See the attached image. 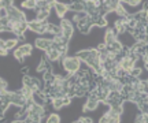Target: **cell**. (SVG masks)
<instances>
[{
	"label": "cell",
	"instance_id": "obj_24",
	"mask_svg": "<svg viewBox=\"0 0 148 123\" xmlns=\"http://www.w3.org/2000/svg\"><path fill=\"white\" fill-rule=\"evenodd\" d=\"M7 54H8V51L5 48H0V55L1 56H7Z\"/></svg>",
	"mask_w": 148,
	"mask_h": 123
},
{
	"label": "cell",
	"instance_id": "obj_7",
	"mask_svg": "<svg viewBox=\"0 0 148 123\" xmlns=\"http://www.w3.org/2000/svg\"><path fill=\"white\" fill-rule=\"evenodd\" d=\"M53 10H55V12L58 14V16L60 18V19H64V15L70 11V8H69V4H66V3H62V1H55Z\"/></svg>",
	"mask_w": 148,
	"mask_h": 123
},
{
	"label": "cell",
	"instance_id": "obj_18",
	"mask_svg": "<svg viewBox=\"0 0 148 123\" xmlns=\"http://www.w3.org/2000/svg\"><path fill=\"white\" fill-rule=\"evenodd\" d=\"M47 123H60V116L58 113H51L47 116Z\"/></svg>",
	"mask_w": 148,
	"mask_h": 123
},
{
	"label": "cell",
	"instance_id": "obj_28",
	"mask_svg": "<svg viewBox=\"0 0 148 123\" xmlns=\"http://www.w3.org/2000/svg\"><path fill=\"white\" fill-rule=\"evenodd\" d=\"M73 123H82V122H81V120L78 119V120H75V122H73Z\"/></svg>",
	"mask_w": 148,
	"mask_h": 123
},
{
	"label": "cell",
	"instance_id": "obj_9",
	"mask_svg": "<svg viewBox=\"0 0 148 123\" xmlns=\"http://www.w3.org/2000/svg\"><path fill=\"white\" fill-rule=\"evenodd\" d=\"M69 8L74 14H81V12H85L86 5H85V1H73L71 4H69Z\"/></svg>",
	"mask_w": 148,
	"mask_h": 123
},
{
	"label": "cell",
	"instance_id": "obj_21",
	"mask_svg": "<svg viewBox=\"0 0 148 123\" xmlns=\"http://www.w3.org/2000/svg\"><path fill=\"white\" fill-rule=\"evenodd\" d=\"M107 23H108V22H107L106 16H100V18L95 22V25H96V26H99V27H106Z\"/></svg>",
	"mask_w": 148,
	"mask_h": 123
},
{
	"label": "cell",
	"instance_id": "obj_20",
	"mask_svg": "<svg viewBox=\"0 0 148 123\" xmlns=\"http://www.w3.org/2000/svg\"><path fill=\"white\" fill-rule=\"evenodd\" d=\"M12 55H14V58H15L16 60H19V62H23V59L26 58V56H25V55H23L21 51H19V48L14 49V51H12Z\"/></svg>",
	"mask_w": 148,
	"mask_h": 123
},
{
	"label": "cell",
	"instance_id": "obj_23",
	"mask_svg": "<svg viewBox=\"0 0 148 123\" xmlns=\"http://www.w3.org/2000/svg\"><path fill=\"white\" fill-rule=\"evenodd\" d=\"M3 90H7V81L5 80H0V92H3Z\"/></svg>",
	"mask_w": 148,
	"mask_h": 123
},
{
	"label": "cell",
	"instance_id": "obj_27",
	"mask_svg": "<svg viewBox=\"0 0 148 123\" xmlns=\"http://www.w3.org/2000/svg\"><path fill=\"white\" fill-rule=\"evenodd\" d=\"M26 73H29V69H26V67H25V69H23V74L26 75Z\"/></svg>",
	"mask_w": 148,
	"mask_h": 123
},
{
	"label": "cell",
	"instance_id": "obj_5",
	"mask_svg": "<svg viewBox=\"0 0 148 123\" xmlns=\"http://www.w3.org/2000/svg\"><path fill=\"white\" fill-rule=\"evenodd\" d=\"M45 58H47V60L49 63H55V62L62 59V55H60V52H59V49H58V45L55 43H52V47L48 49V51H45Z\"/></svg>",
	"mask_w": 148,
	"mask_h": 123
},
{
	"label": "cell",
	"instance_id": "obj_19",
	"mask_svg": "<svg viewBox=\"0 0 148 123\" xmlns=\"http://www.w3.org/2000/svg\"><path fill=\"white\" fill-rule=\"evenodd\" d=\"M136 123H148V113H138L136 116Z\"/></svg>",
	"mask_w": 148,
	"mask_h": 123
},
{
	"label": "cell",
	"instance_id": "obj_4",
	"mask_svg": "<svg viewBox=\"0 0 148 123\" xmlns=\"http://www.w3.org/2000/svg\"><path fill=\"white\" fill-rule=\"evenodd\" d=\"M47 23L48 22H38V21H29L27 22V27L29 30L33 33H38V34H47Z\"/></svg>",
	"mask_w": 148,
	"mask_h": 123
},
{
	"label": "cell",
	"instance_id": "obj_13",
	"mask_svg": "<svg viewBox=\"0 0 148 123\" xmlns=\"http://www.w3.org/2000/svg\"><path fill=\"white\" fill-rule=\"evenodd\" d=\"M18 44H19V40H18V38H8V40L4 41V47H3V48H5L7 51H8V49H16L18 48V47H16Z\"/></svg>",
	"mask_w": 148,
	"mask_h": 123
},
{
	"label": "cell",
	"instance_id": "obj_11",
	"mask_svg": "<svg viewBox=\"0 0 148 123\" xmlns=\"http://www.w3.org/2000/svg\"><path fill=\"white\" fill-rule=\"evenodd\" d=\"M27 29H29V27H27V22L15 23V25H14V30H12V33H14V34H16L18 37H22Z\"/></svg>",
	"mask_w": 148,
	"mask_h": 123
},
{
	"label": "cell",
	"instance_id": "obj_22",
	"mask_svg": "<svg viewBox=\"0 0 148 123\" xmlns=\"http://www.w3.org/2000/svg\"><path fill=\"white\" fill-rule=\"evenodd\" d=\"M125 3H126V5H130V7H137V5L143 4V1H138V0H127Z\"/></svg>",
	"mask_w": 148,
	"mask_h": 123
},
{
	"label": "cell",
	"instance_id": "obj_14",
	"mask_svg": "<svg viewBox=\"0 0 148 123\" xmlns=\"http://www.w3.org/2000/svg\"><path fill=\"white\" fill-rule=\"evenodd\" d=\"M22 8H26V10H34L37 8V1L36 0H26V1H22L21 3Z\"/></svg>",
	"mask_w": 148,
	"mask_h": 123
},
{
	"label": "cell",
	"instance_id": "obj_12",
	"mask_svg": "<svg viewBox=\"0 0 148 123\" xmlns=\"http://www.w3.org/2000/svg\"><path fill=\"white\" fill-rule=\"evenodd\" d=\"M49 14L51 11H47V10H36V21L38 22H47V19L49 18Z\"/></svg>",
	"mask_w": 148,
	"mask_h": 123
},
{
	"label": "cell",
	"instance_id": "obj_8",
	"mask_svg": "<svg viewBox=\"0 0 148 123\" xmlns=\"http://www.w3.org/2000/svg\"><path fill=\"white\" fill-rule=\"evenodd\" d=\"M99 104L100 101L97 100V97L93 96V94H89L88 99H86V101H85V105H84V111H95L96 108L99 107Z\"/></svg>",
	"mask_w": 148,
	"mask_h": 123
},
{
	"label": "cell",
	"instance_id": "obj_2",
	"mask_svg": "<svg viewBox=\"0 0 148 123\" xmlns=\"http://www.w3.org/2000/svg\"><path fill=\"white\" fill-rule=\"evenodd\" d=\"M7 18L11 23H21V22H27V16L22 12L19 8H16L15 5L12 4L7 8Z\"/></svg>",
	"mask_w": 148,
	"mask_h": 123
},
{
	"label": "cell",
	"instance_id": "obj_17",
	"mask_svg": "<svg viewBox=\"0 0 148 123\" xmlns=\"http://www.w3.org/2000/svg\"><path fill=\"white\" fill-rule=\"evenodd\" d=\"M141 74H143V69H141V67H137V66H136V67H134V69L129 73V75H130V77H133V78H140V77H141Z\"/></svg>",
	"mask_w": 148,
	"mask_h": 123
},
{
	"label": "cell",
	"instance_id": "obj_15",
	"mask_svg": "<svg viewBox=\"0 0 148 123\" xmlns=\"http://www.w3.org/2000/svg\"><path fill=\"white\" fill-rule=\"evenodd\" d=\"M51 104H52L53 109H56V111H59L60 108H63V107H64L63 97H58V99H53V100H51Z\"/></svg>",
	"mask_w": 148,
	"mask_h": 123
},
{
	"label": "cell",
	"instance_id": "obj_26",
	"mask_svg": "<svg viewBox=\"0 0 148 123\" xmlns=\"http://www.w3.org/2000/svg\"><path fill=\"white\" fill-rule=\"evenodd\" d=\"M144 29H145V33H147V34H148V22H147V23H145V26H144Z\"/></svg>",
	"mask_w": 148,
	"mask_h": 123
},
{
	"label": "cell",
	"instance_id": "obj_10",
	"mask_svg": "<svg viewBox=\"0 0 148 123\" xmlns=\"http://www.w3.org/2000/svg\"><path fill=\"white\" fill-rule=\"evenodd\" d=\"M116 40H118V34H116V32L114 29H108V30L104 33V41H103V43L106 44V45H110V44H112L114 41H116Z\"/></svg>",
	"mask_w": 148,
	"mask_h": 123
},
{
	"label": "cell",
	"instance_id": "obj_1",
	"mask_svg": "<svg viewBox=\"0 0 148 123\" xmlns=\"http://www.w3.org/2000/svg\"><path fill=\"white\" fill-rule=\"evenodd\" d=\"M60 62H62V67L67 73V75H75L82 67V60L77 55L75 56H64L60 59Z\"/></svg>",
	"mask_w": 148,
	"mask_h": 123
},
{
	"label": "cell",
	"instance_id": "obj_3",
	"mask_svg": "<svg viewBox=\"0 0 148 123\" xmlns=\"http://www.w3.org/2000/svg\"><path fill=\"white\" fill-rule=\"evenodd\" d=\"M59 26L62 29V36L66 37L67 40H71L73 37V33H74V27H73V22L70 21V19H60V23H59Z\"/></svg>",
	"mask_w": 148,
	"mask_h": 123
},
{
	"label": "cell",
	"instance_id": "obj_16",
	"mask_svg": "<svg viewBox=\"0 0 148 123\" xmlns=\"http://www.w3.org/2000/svg\"><path fill=\"white\" fill-rule=\"evenodd\" d=\"M18 48H19V51H21V52L25 55V56H29V55H32L33 47L30 45V44H22V45H19Z\"/></svg>",
	"mask_w": 148,
	"mask_h": 123
},
{
	"label": "cell",
	"instance_id": "obj_25",
	"mask_svg": "<svg viewBox=\"0 0 148 123\" xmlns=\"http://www.w3.org/2000/svg\"><path fill=\"white\" fill-rule=\"evenodd\" d=\"M143 11H145V12H148V1H145V3H143Z\"/></svg>",
	"mask_w": 148,
	"mask_h": 123
},
{
	"label": "cell",
	"instance_id": "obj_6",
	"mask_svg": "<svg viewBox=\"0 0 148 123\" xmlns=\"http://www.w3.org/2000/svg\"><path fill=\"white\" fill-rule=\"evenodd\" d=\"M52 43H53V40L52 38H48V37H38L34 41V47L38 49H41V51H48V49L52 47Z\"/></svg>",
	"mask_w": 148,
	"mask_h": 123
}]
</instances>
